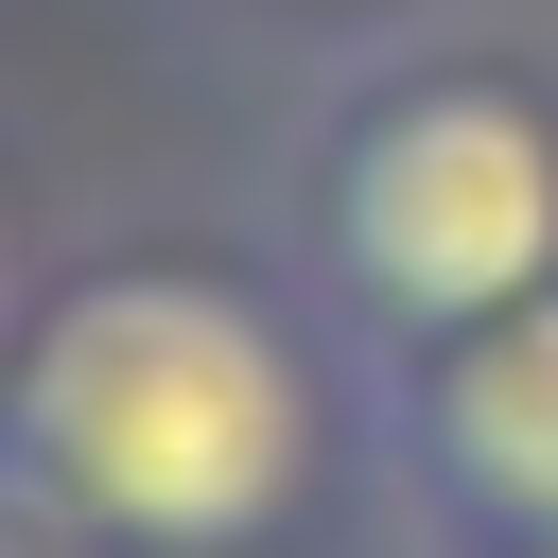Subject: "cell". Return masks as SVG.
Segmentation results:
<instances>
[{
    "label": "cell",
    "mask_w": 558,
    "mask_h": 558,
    "mask_svg": "<svg viewBox=\"0 0 558 558\" xmlns=\"http://www.w3.org/2000/svg\"><path fill=\"white\" fill-rule=\"evenodd\" d=\"M314 244H331V296L384 349H436V331H488L506 296H541L558 279V122H541V87H506V70L384 87L331 140Z\"/></svg>",
    "instance_id": "cell-2"
},
{
    "label": "cell",
    "mask_w": 558,
    "mask_h": 558,
    "mask_svg": "<svg viewBox=\"0 0 558 558\" xmlns=\"http://www.w3.org/2000/svg\"><path fill=\"white\" fill-rule=\"evenodd\" d=\"M401 436L488 558H558V279L506 296L488 331L401 349Z\"/></svg>",
    "instance_id": "cell-3"
},
{
    "label": "cell",
    "mask_w": 558,
    "mask_h": 558,
    "mask_svg": "<svg viewBox=\"0 0 558 558\" xmlns=\"http://www.w3.org/2000/svg\"><path fill=\"white\" fill-rule=\"evenodd\" d=\"M0 314H17V227H0ZM0 349H17V331H0Z\"/></svg>",
    "instance_id": "cell-4"
},
{
    "label": "cell",
    "mask_w": 558,
    "mask_h": 558,
    "mask_svg": "<svg viewBox=\"0 0 558 558\" xmlns=\"http://www.w3.org/2000/svg\"><path fill=\"white\" fill-rule=\"evenodd\" d=\"M0 488L87 558H244L314 488V366L227 262H105L0 349Z\"/></svg>",
    "instance_id": "cell-1"
}]
</instances>
